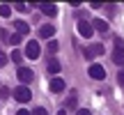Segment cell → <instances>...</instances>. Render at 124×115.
Instances as JSON below:
<instances>
[{"label": "cell", "mask_w": 124, "mask_h": 115, "mask_svg": "<svg viewBox=\"0 0 124 115\" xmlns=\"http://www.w3.org/2000/svg\"><path fill=\"white\" fill-rule=\"evenodd\" d=\"M12 94H14V99H16V101H21V104L30 101V97H32V92H30V88H28V85H18V88H14Z\"/></svg>", "instance_id": "6da1fadb"}, {"label": "cell", "mask_w": 124, "mask_h": 115, "mask_svg": "<svg viewBox=\"0 0 124 115\" xmlns=\"http://www.w3.org/2000/svg\"><path fill=\"white\" fill-rule=\"evenodd\" d=\"M113 62L115 65H124V46H122V39L115 37V51H113Z\"/></svg>", "instance_id": "7a4b0ae2"}, {"label": "cell", "mask_w": 124, "mask_h": 115, "mask_svg": "<svg viewBox=\"0 0 124 115\" xmlns=\"http://www.w3.org/2000/svg\"><path fill=\"white\" fill-rule=\"evenodd\" d=\"M16 76H18V81H21V85H28L32 78H35V71H32V69H28V67H18Z\"/></svg>", "instance_id": "3957f363"}, {"label": "cell", "mask_w": 124, "mask_h": 115, "mask_svg": "<svg viewBox=\"0 0 124 115\" xmlns=\"http://www.w3.org/2000/svg\"><path fill=\"white\" fill-rule=\"evenodd\" d=\"M25 58H30V60H37V58H39V41L30 39L25 44Z\"/></svg>", "instance_id": "277c9868"}, {"label": "cell", "mask_w": 124, "mask_h": 115, "mask_svg": "<svg viewBox=\"0 0 124 115\" xmlns=\"http://www.w3.org/2000/svg\"><path fill=\"white\" fill-rule=\"evenodd\" d=\"M103 55V44H90L87 49H85V58L87 60H94V58Z\"/></svg>", "instance_id": "5b68a950"}, {"label": "cell", "mask_w": 124, "mask_h": 115, "mask_svg": "<svg viewBox=\"0 0 124 115\" xmlns=\"http://www.w3.org/2000/svg\"><path fill=\"white\" fill-rule=\"evenodd\" d=\"M87 74L92 76L94 81H103V78H106V69H103L101 65H90V69H87Z\"/></svg>", "instance_id": "8992f818"}, {"label": "cell", "mask_w": 124, "mask_h": 115, "mask_svg": "<svg viewBox=\"0 0 124 115\" xmlns=\"http://www.w3.org/2000/svg\"><path fill=\"white\" fill-rule=\"evenodd\" d=\"M64 88H67V83L60 78V76H53V78H51V83H48V90H51V92H62Z\"/></svg>", "instance_id": "52a82bcc"}, {"label": "cell", "mask_w": 124, "mask_h": 115, "mask_svg": "<svg viewBox=\"0 0 124 115\" xmlns=\"http://www.w3.org/2000/svg\"><path fill=\"white\" fill-rule=\"evenodd\" d=\"M92 25H90V21H78V35L80 37H92Z\"/></svg>", "instance_id": "ba28073f"}, {"label": "cell", "mask_w": 124, "mask_h": 115, "mask_svg": "<svg viewBox=\"0 0 124 115\" xmlns=\"http://www.w3.org/2000/svg\"><path fill=\"white\" fill-rule=\"evenodd\" d=\"M14 28H16V35H21V37L30 32V23L21 21V18H18V21H14Z\"/></svg>", "instance_id": "9c48e42d"}, {"label": "cell", "mask_w": 124, "mask_h": 115, "mask_svg": "<svg viewBox=\"0 0 124 115\" xmlns=\"http://www.w3.org/2000/svg\"><path fill=\"white\" fill-rule=\"evenodd\" d=\"M46 71H48V74H60V62H58V58H51L48 62H46Z\"/></svg>", "instance_id": "30bf717a"}, {"label": "cell", "mask_w": 124, "mask_h": 115, "mask_svg": "<svg viewBox=\"0 0 124 115\" xmlns=\"http://www.w3.org/2000/svg\"><path fill=\"white\" fill-rule=\"evenodd\" d=\"M92 30H99V32H108V23L103 21V18H92Z\"/></svg>", "instance_id": "8fae6325"}, {"label": "cell", "mask_w": 124, "mask_h": 115, "mask_svg": "<svg viewBox=\"0 0 124 115\" xmlns=\"http://www.w3.org/2000/svg\"><path fill=\"white\" fill-rule=\"evenodd\" d=\"M39 9L46 14V16H55V14H58V7H55L53 2H44V5H39Z\"/></svg>", "instance_id": "7c38bea8"}, {"label": "cell", "mask_w": 124, "mask_h": 115, "mask_svg": "<svg viewBox=\"0 0 124 115\" xmlns=\"http://www.w3.org/2000/svg\"><path fill=\"white\" fill-rule=\"evenodd\" d=\"M53 35H55V28L51 25V23H46V25L39 28V37H44V39H48V37H53Z\"/></svg>", "instance_id": "4fadbf2b"}, {"label": "cell", "mask_w": 124, "mask_h": 115, "mask_svg": "<svg viewBox=\"0 0 124 115\" xmlns=\"http://www.w3.org/2000/svg\"><path fill=\"white\" fill-rule=\"evenodd\" d=\"M76 106H78V97H76V94H69V99H67V106H64V111H76Z\"/></svg>", "instance_id": "5bb4252c"}, {"label": "cell", "mask_w": 124, "mask_h": 115, "mask_svg": "<svg viewBox=\"0 0 124 115\" xmlns=\"http://www.w3.org/2000/svg\"><path fill=\"white\" fill-rule=\"evenodd\" d=\"M12 60L16 62V65H21V62H23V53H21V51H12Z\"/></svg>", "instance_id": "9a60e30c"}, {"label": "cell", "mask_w": 124, "mask_h": 115, "mask_svg": "<svg viewBox=\"0 0 124 115\" xmlns=\"http://www.w3.org/2000/svg\"><path fill=\"white\" fill-rule=\"evenodd\" d=\"M58 49H60V44H58L55 39H51V41H48V53H58Z\"/></svg>", "instance_id": "2e32d148"}, {"label": "cell", "mask_w": 124, "mask_h": 115, "mask_svg": "<svg viewBox=\"0 0 124 115\" xmlns=\"http://www.w3.org/2000/svg\"><path fill=\"white\" fill-rule=\"evenodd\" d=\"M12 14V7L9 5H0V16H9Z\"/></svg>", "instance_id": "e0dca14e"}, {"label": "cell", "mask_w": 124, "mask_h": 115, "mask_svg": "<svg viewBox=\"0 0 124 115\" xmlns=\"http://www.w3.org/2000/svg\"><path fill=\"white\" fill-rule=\"evenodd\" d=\"M21 41H23L21 35H9V44H21Z\"/></svg>", "instance_id": "ac0fdd59"}, {"label": "cell", "mask_w": 124, "mask_h": 115, "mask_svg": "<svg viewBox=\"0 0 124 115\" xmlns=\"http://www.w3.org/2000/svg\"><path fill=\"white\" fill-rule=\"evenodd\" d=\"M32 115H46V108H41V106H37L35 111H32Z\"/></svg>", "instance_id": "d6986e66"}, {"label": "cell", "mask_w": 124, "mask_h": 115, "mask_svg": "<svg viewBox=\"0 0 124 115\" xmlns=\"http://www.w3.org/2000/svg\"><path fill=\"white\" fill-rule=\"evenodd\" d=\"M9 97V90L7 88H0V99H7Z\"/></svg>", "instance_id": "ffe728a7"}, {"label": "cell", "mask_w": 124, "mask_h": 115, "mask_svg": "<svg viewBox=\"0 0 124 115\" xmlns=\"http://www.w3.org/2000/svg\"><path fill=\"white\" fill-rule=\"evenodd\" d=\"M117 83L124 85V69H120V74H117Z\"/></svg>", "instance_id": "44dd1931"}, {"label": "cell", "mask_w": 124, "mask_h": 115, "mask_svg": "<svg viewBox=\"0 0 124 115\" xmlns=\"http://www.w3.org/2000/svg\"><path fill=\"white\" fill-rule=\"evenodd\" d=\"M16 9H18V12H25L28 5H25V2H16Z\"/></svg>", "instance_id": "7402d4cb"}, {"label": "cell", "mask_w": 124, "mask_h": 115, "mask_svg": "<svg viewBox=\"0 0 124 115\" xmlns=\"http://www.w3.org/2000/svg\"><path fill=\"white\" fill-rule=\"evenodd\" d=\"M5 65H7V55L0 53V67H5Z\"/></svg>", "instance_id": "603a6c76"}, {"label": "cell", "mask_w": 124, "mask_h": 115, "mask_svg": "<svg viewBox=\"0 0 124 115\" xmlns=\"http://www.w3.org/2000/svg\"><path fill=\"white\" fill-rule=\"evenodd\" d=\"M0 35H2V41H7V44H9V32H7V30H2Z\"/></svg>", "instance_id": "cb8c5ba5"}, {"label": "cell", "mask_w": 124, "mask_h": 115, "mask_svg": "<svg viewBox=\"0 0 124 115\" xmlns=\"http://www.w3.org/2000/svg\"><path fill=\"white\" fill-rule=\"evenodd\" d=\"M76 115H92V111H85V108H80V111H76Z\"/></svg>", "instance_id": "d4e9b609"}, {"label": "cell", "mask_w": 124, "mask_h": 115, "mask_svg": "<svg viewBox=\"0 0 124 115\" xmlns=\"http://www.w3.org/2000/svg\"><path fill=\"white\" fill-rule=\"evenodd\" d=\"M16 115H32L30 111H25V108H21V111H16Z\"/></svg>", "instance_id": "484cf974"}, {"label": "cell", "mask_w": 124, "mask_h": 115, "mask_svg": "<svg viewBox=\"0 0 124 115\" xmlns=\"http://www.w3.org/2000/svg\"><path fill=\"white\" fill-rule=\"evenodd\" d=\"M58 115H67V111H58Z\"/></svg>", "instance_id": "4316f807"}]
</instances>
